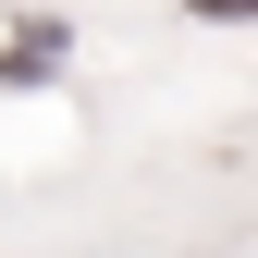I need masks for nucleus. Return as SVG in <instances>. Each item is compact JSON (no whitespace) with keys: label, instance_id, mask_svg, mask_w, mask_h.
Segmentation results:
<instances>
[{"label":"nucleus","instance_id":"obj_1","mask_svg":"<svg viewBox=\"0 0 258 258\" xmlns=\"http://www.w3.org/2000/svg\"><path fill=\"white\" fill-rule=\"evenodd\" d=\"M197 13H258V0H197Z\"/></svg>","mask_w":258,"mask_h":258}]
</instances>
